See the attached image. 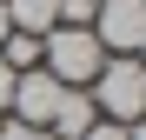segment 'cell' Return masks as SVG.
I'll return each instance as SVG.
<instances>
[{
    "label": "cell",
    "instance_id": "8fae6325",
    "mask_svg": "<svg viewBox=\"0 0 146 140\" xmlns=\"http://www.w3.org/2000/svg\"><path fill=\"white\" fill-rule=\"evenodd\" d=\"M126 140H146V113H139V120H133V127H126Z\"/></svg>",
    "mask_w": 146,
    "mask_h": 140
},
{
    "label": "cell",
    "instance_id": "5b68a950",
    "mask_svg": "<svg viewBox=\"0 0 146 140\" xmlns=\"http://www.w3.org/2000/svg\"><path fill=\"white\" fill-rule=\"evenodd\" d=\"M93 120H100L93 93H86V87H66V93H60V107H53V127H46V133H53V140H80Z\"/></svg>",
    "mask_w": 146,
    "mask_h": 140
},
{
    "label": "cell",
    "instance_id": "9a60e30c",
    "mask_svg": "<svg viewBox=\"0 0 146 140\" xmlns=\"http://www.w3.org/2000/svg\"><path fill=\"white\" fill-rule=\"evenodd\" d=\"M0 120H7V113H0Z\"/></svg>",
    "mask_w": 146,
    "mask_h": 140
},
{
    "label": "cell",
    "instance_id": "6da1fadb",
    "mask_svg": "<svg viewBox=\"0 0 146 140\" xmlns=\"http://www.w3.org/2000/svg\"><path fill=\"white\" fill-rule=\"evenodd\" d=\"M93 107H100V120H113V127H133L139 113H146V67L133 60V54H106V67L93 74Z\"/></svg>",
    "mask_w": 146,
    "mask_h": 140
},
{
    "label": "cell",
    "instance_id": "4fadbf2b",
    "mask_svg": "<svg viewBox=\"0 0 146 140\" xmlns=\"http://www.w3.org/2000/svg\"><path fill=\"white\" fill-rule=\"evenodd\" d=\"M7 33H13V27H7V7H0V40H7Z\"/></svg>",
    "mask_w": 146,
    "mask_h": 140
},
{
    "label": "cell",
    "instance_id": "7a4b0ae2",
    "mask_svg": "<svg viewBox=\"0 0 146 140\" xmlns=\"http://www.w3.org/2000/svg\"><path fill=\"white\" fill-rule=\"evenodd\" d=\"M40 67L60 87H93V74L106 67V47L93 40V27H53L40 40Z\"/></svg>",
    "mask_w": 146,
    "mask_h": 140
},
{
    "label": "cell",
    "instance_id": "9c48e42d",
    "mask_svg": "<svg viewBox=\"0 0 146 140\" xmlns=\"http://www.w3.org/2000/svg\"><path fill=\"white\" fill-rule=\"evenodd\" d=\"M13 80H20V74H13V67H7V60H0V113H7V107H13Z\"/></svg>",
    "mask_w": 146,
    "mask_h": 140
},
{
    "label": "cell",
    "instance_id": "7c38bea8",
    "mask_svg": "<svg viewBox=\"0 0 146 140\" xmlns=\"http://www.w3.org/2000/svg\"><path fill=\"white\" fill-rule=\"evenodd\" d=\"M133 60H139V67H146V27H139V47H133Z\"/></svg>",
    "mask_w": 146,
    "mask_h": 140
},
{
    "label": "cell",
    "instance_id": "52a82bcc",
    "mask_svg": "<svg viewBox=\"0 0 146 140\" xmlns=\"http://www.w3.org/2000/svg\"><path fill=\"white\" fill-rule=\"evenodd\" d=\"M93 7L100 0H60V27H93Z\"/></svg>",
    "mask_w": 146,
    "mask_h": 140
},
{
    "label": "cell",
    "instance_id": "ba28073f",
    "mask_svg": "<svg viewBox=\"0 0 146 140\" xmlns=\"http://www.w3.org/2000/svg\"><path fill=\"white\" fill-rule=\"evenodd\" d=\"M80 140H126V127H113V120H93V127H86Z\"/></svg>",
    "mask_w": 146,
    "mask_h": 140
},
{
    "label": "cell",
    "instance_id": "30bf717a",
    "mask_svg": "<svg viewBox=\"0 0 146 140\" xmlns=\"http://www.w3.org/2000/svg\"><path fill=\"white\" fill-rule=\"evenodd\" d=\"M0 140H33V127H20V120H0Z\"/></svg>",
    "mask_w": 146,
    "mask_h": 140
},
{
    "label": "cell",
    "instance_id": "3957f363",
    "mask_svg": "<svg viewBox=\"0 0 146 140\" xmlns=\"http://www.w3.org/2000/svg\"><path fill=\"white\" fill-rule=\"evenodd\" d=\"M60 80L46 74V67H33V74H20L13 80V107H7V120H20V127H33V133H46L53 127V107H60Z\"/></svg>",
    "mask_w": 146,
    "mask_h": 140
},
{
    "label": "cell",
    "instance_id": "277c9868",
    "mask_svg": "<svg viewBox=\"0 0 146 140\" xmlns=\"http://www.w3.org/2000/svg\"><path fill=\"white\" fill-rule=\"evenodd\" d=\"M139 27H146V0H100V7H93V40H100L106 54H133Z\"/></svg>",
    "mask_w": 146,
    "mask_h": 140
},
{
    "label": "cell",
    "instance_id": "5bb4252c",
    "mask_svg": "<svg viewBox=\"0 0 146 140\" xmlns=\"http://www.w3.org/2000/svg\"><path fill=\"white\" fill-rule=\"evenodd\" d=\"M33 140H53V133H33Z\"/></svg>",
    "mask_w": 146,
    "mask_h": 140
},
{
    "label": "cell",
    "instance_id": "8992f818",
    "mask_svg": "<svg viewBox=\"0 0 146 140\" xmlns=\"http://www.w3.org/2000/svg\"><path fill=\"white\" fill-rule=\"evenodd\" d=\"M7 7V27L13 33H33V40H46L60 27V0H0Z\"/></svg>",
    "mask_w": 146,
    "mask_h": 140
}]
</instances>
